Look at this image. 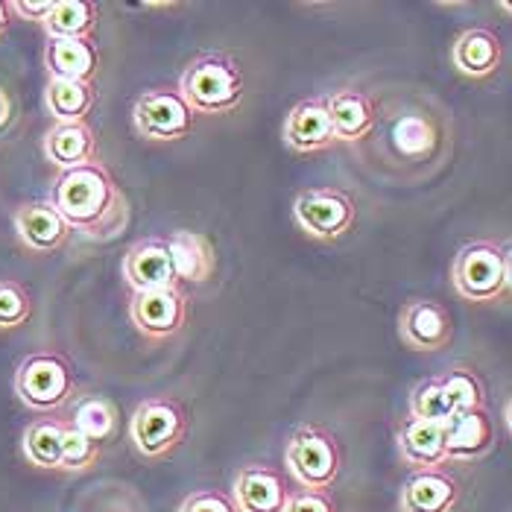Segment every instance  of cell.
I'll use <instances>...</instances> for the list:
<instances>
[{
	"instance_id": "cell-1",
	"label": "cell",
	"mask_w": 512,
	"mask_h": 512,
	"mask_svg": "<svg viewBox=\"0 0 512 512\" xmlns=\"http://www.w3.org/2000/svg\"><path fill=\"white\" fill-rule=\"evenodd\" d=\"M71 235L106 243L129 226V199L103 161H88L74 170H59L47 199Z\"/></svg>"
},
{
	"instance_id": "cell-2",
	"label": "cell",
	"mask_w": 512,
	"mask_h": 512,
	"mask_svg": "<svg viewBox=\"0 0 512 512\" xmlns=\"http://www.w3.org/2000/svg\"><path fill=\"white\" fill-rule=\"evenodd\" d=\"M179 94L194 115H229L243 103L246 77L235 56L199 53L179 77Z\"/></svg>"
},
{
	"instance_id": "cell-3",
	"label": "cell",
	"mask_w": 512,
	"mask_h": 512,
	"mask_svg": "<svg viewBox=\"0 0 512 512\" xmlns=\"http://www.w3.org/2000/svg\"><path fill=\"white\" fill-rule=\"evenodd\" d=\"M454 290L474 305H492L507 299L512 284L510 243L472 240L466 243L451 264Z\"/></svg>"
},
{
	"instance_id": "cell-4",
	"label": "cell",
	"mask_w": 512,
	"mask_h": 512,
	"mask_svg": "<svg viewBox=\"0 0 512 512\" xmlns=\"http://www.w3.org/2000/svg\"><path fill=\"white\" fill-rule=\"evenodd\" d=\"M284 466L308 492H328L343 472V451L337 436L322 425L296 428L284 445Z\"/></svg>"
},
{
	"instance_id": "cell-5",
	"label": "cell",
	"mask_w": 512,
	"mask_h": 512,
	"mask_svg": "<svg viewBox=\"0 0 512 512\" xmlns=\"http://www.w3.org/2000/svg\"><path fill=\"white\" fill-rule=\"evenodd\" d=\"M191 431L188 410L173 395H153L141 401L129 419V439L144 460H164Z\"/></svg>"
},
{
	"instance_id": "cell-6",
	"label": "cell",
	"mask_w": 512,
	"mask_h": 512,
	"mask_svg": "<svg viewBox=\"0 0 512 512\" xmlns=\"http://www.w3.org/2000/svg\"><path fill=\"white\" fill-rule=\"evenodd\" d=\"M15 393L21 404H27L36 413H53L65 407L74 395L71 363L56 352L27 355L15 372Z\"/></svg>"
},
{
	"instance_id": "cell-7",
	"label": "cell",
	"mask_w": 512,
	"mask_h": 512,
	"mask_svg": "<svg viewBox=\"0 0 512 512\" xmlns=\"http://www.w3.org/2000/svg\"><path fill=\"white\" fill-rule=\"evenodd\" d=\"M197 115L182 100L179 88H150L132 106V129L153 144H173L194 132Z\"/></svg>"
},
{
	"instance_id": "cell-8",
	"label": "cell",
	"mask_w": 512,
	"mask_h": 512,
	"mask_svg": "<svg viewBox=\"0 0 512 512\" xmlns=\"http://www.w3.org/2000/svg\"><path fill=\"white\" fill-rule=\"evenodd\" d=\"M293 220L308 237L331 243L355 229L357 205L340 188H308L293 202Z\"/></svg>"
},
{
	"instance_id": "cell-9",
	"label": "cell",
	"mask_w": 512,
	"mask_h": 512,
	"mask_svg": "<svg viewBox=\"0 0 512 512\" xmlns=\"http://www.w3.org/2000/svg\"><path fill=\"white\" fill-rule=\"evenodd\" d=\"M188 314H191V308L179 287L132 293V302H129V319H132L135 331L156 343L173 340L188 325Z\"/></svg>"
},
{
	"instance_id": "cell-10",
	"label": "cell",
	"mask_w": 512,
	"mask_h": 512,
	"mask_svg": "<svg viewBox=\"0 0 512 512\" xmlns=\"http://www.w3.org/2000/svg\"><path fill=\"white\" fill-rule=\"evenodd\" d=\"M398 337L413 352H442L454 340V319L434 299H413L401 308Z\"/></svg>"
},
{
	"instance_id": "cell-11",
	"label": "cell",
	"mask_w": 512,
	"mask_h": 512,
	"mask_svg": "<svg viewBox=\"0 0 512 512\" xmlns=\"http://www.w3.org/2000/svg\"><path fill=\"white\" fill-rule=\"evenodd\" d=\"M120 273L126 278V284L132 287V293L179 287L167 243L161 237H144V240L132 243L123 255Z\"/></svg>"
},
{
	"instance_id": "cell-12",
	"label": "cell",
	"mask_w": 512,
	"mask_h": 512,
	"mask_svg": "<svg viewBox=\"0 0 512 512\" xmlns=\"http://www.w3.org/2000/svg\"><path fill=\"white\" fill-rule=\"evenodd\" d=\"M498 442L495 419L486 407L454 413L445 425V460L474 463L483 460Z\"/></svg>"
},
{
	"instance_id": "cell-13",
	"label": "cell",
	"mask_w": 512,
	"mask_h": 512,
	"mask_svg": "<svg viewBox=\"0 0 512 512\" xmlns=\"http://www.w3.org/2000/svg\"><path fill=\"white\" fill-rule=\"evenodd\" d=\"M281 138L293 153H319L328 150L334 141V129L328 120L325 97H308L296 103L281 126Z\"/></svg>"
},
{
	"instance_id": "cell-14",
	"label": "cell",
	"mask_w": 512,
	"mask_h": 512,
	"mask_svg": "<svg viewBox=\"0 0 512 512\" xmlns=\"http://www.w3.org/2000/svg\"><path fill=\"white\" fill-rule=\"evenodd\" d=\"M287 489L284 474L273 466H243L235 477L232 489V504L237 512H281L287 504Z\"/></svg>"
},
{
	"instance_id": "cell-15",
	"label": "cell",
	"mask_w": 512,
	"mask_h": 512,
	"mask_svg": "<svg viewBox=\"0 0 512 512\" xmlns=\"http://www.w3.org/2000/svg\"><path fill=\"white\" fill-rule=\"evenodd\" d=\"M460 504V483L445 469H422L398 492V512H454Z\"/></svg>"
},
{
	"instance_id": "cell-16",
	"label": "cell",
	"mask_w": 512,
	"mask_h": 512,
	"mask_svg": "<svg viewBox=\"0 0 512 512\" xmlns=\"http://www.w3.org/2000/svg\"><path fill=\"white\" fill-rule=\"evenodd\" d=\"M328 120L334 129V141L340 144H357L369 138V132L378 123L375 103L366 91L360 88H337L325 97Z\"/></svg>"
},
{
	"instance_id": "cell-17",
	"label": "cell",
	"mask_w": 512,
	"mask_h": 512,
	"mask_svg": "<svg viewBox=\"0 0 512 512\" xmlns=\"http://www.w3.org/2000/svg\"><path fill=\"white\" fill-rule=\"evenodd\" d=\"M15 232L30 252H39V255L62 249L71 237L68 223L47 199L27 202L15 211Z\"/></svg>"
},
{
	"instance_id": "cell-18",
	"label": "cell",
	"mask_w": 512,
	"mask_h": 512,
	"mask_svg": "<svg viewBox=\"0 0 512 512\" xmlns=\"http://www.w3.org/2000/svg\"><path fill=\"white\" fill-rule=\"evenodd\" d=\"M504 62L501 36L486 27H469L451 44V65L469 79L492 77Z\"/></svg>"
},
{
	"instance_id": "cell-19",
	"label": "cell",
	"mask_w": 512,
	"mask_h": 512,
	"mask_svg": "<svg viewBox=\"0 0 512 512\" xmlns=\"http://www.w3.org/2000/svg\"><path fill=\"white\" fill-rule=\"evenodd\" d=\"M398 454L416 472L445 466V425L407 416L398 425Z\"/></svg>"
},
{
	"instance_id": "cell-20",
	"label": "cell",
	"mask_w": 512,
	"mask_h": 512,
	"mask_svg": "<svg viewBox=\"0 0 512 512\" xmlns=\"http://www.w3.org/2000/svg\"><path fill=\"white\" fill-rule=\"evenodd\" d=\"M170 261H173V273L179 281H191L202 284L217 273V249L211 243V237L191 229H179L164 240Z\"/></svg>"
},
{
	"instance_id": "cell-21",
	"label": "cell",
	"mask_w": 512,
	"mask_h": 512,
	"mask_svg": "<svg viewBox=\"0 0 512 512\" xmlns=\"http://www.w3.org/2000/svg\"><path fill=\"white\" fill-rule=\"evenodd\" d=\"M44 68L50 79L94 82L100 71V53L91 39H47Z\"/></svg>"
},
{
	"instance_id": "cell-22",
	"label": "cell",
	"mask_w": 512,
	"mask_h": 512,
	"mask_svg": "<svg viewBox=\"0 0 512 512\" xmlns=\"http://www.w3.org/2000/svg\"><path fill=\"white\" fill-rule=\"evenodd\" d=\"M44 156L59 170L97 161V135L88 123H53L44 135Z\"/></svg>"
},
{
	"instance_id": "cell-23",
	"label": "cell",
	"mask_w": 512,
	"mask_h": 512,
	"mask_svg": "<svg viewBox=\"0 0 512 512\" xmlns=\"http://www.w3.org/2000/svg\"><path fill=\"white\" fill-rule=\"evenodd\" d=\"M44 106L56 123H88V115L97 106L94 82L50 79L44 88Z\"/></svg>"
},
{
	"instance_id": "cell-24",
	"label": "cell",
	"mask_w": 512,
	"mask_h": 512,
	"mask_svg": "<svg viewBox=\"0 0 512 512\" xmlns=\"http://www.w3.org/2000/svg\"><path fill=\"white\" fill-rule=\"evenodd\" d=\"M68 425L77 428L79 434H85L88 439H94L103 448L106 442H112L118 436V404L106 395H82L74 404V416L68 419Z\"/></svg>"
},
{
	"instance_id": "cell-25",
	"label": "cell",
	"mask_w": 512,
	"mask_h": 512,
	"mask_svg": "<svg viewBox=\"0 0 512 512\" xmlns=\"http://www.w3.org/2000/svg\"><path fill=\"white\" fill-rule=\"evenodd\" d=\"M100 9L88 0H56L53 12L41 24L47 39H94Z\"/></svg>"
},
{
	"instance_id": "cell-26",
	"label": "cell",
	"mask_w": 512,
	"mask_h": 512,
	"mask_svg": "<svg viewBox=\"0 0 512 512\" xmlns=\"http://www.w3.org/2000/svg\"><path fill=\"white\" fill-rule=\"evenodd\" d=\"M68 422L62 419H36L24 431V457L30 466L47 469V472H62V442H65Z\"/></svg>"
},
{
	"instance_id": "cell-27",
	"label": "cell",
	"mask_w": 512,
	"mask_h": 512,
	"mask_svg": "<svg viewBox=\"0 0 512 512\" xmlns=\"http://www.w3.org/2000/svg\"><path fill=\"white\" fill-rule=\"evenodd\" d=\"M436 378H439V387H442V393H445L454 413L486 407V384L480 381L477 369L469 363H454Z\"/></svg>"
},
{
	"instance_id": "cell-28",
	"label": "cell",
	"mask_w": 512,
	"mask_h": 512,
	"mask_svg": "<svg viewBox=\"0 0 512 512\" xmlns=\"http://www.w3.org/2000/svg\"><path fill=\"white\" fill-rule=\"evenodd\" d=\"M410 416L425 419V422H436V425H448V419L454 416L448 398L439 387V378H428L422 384L413 387L410 393Z\"/></svg>"
},
{
	"instance_id": "cell-29",
	"label": "cell",
	"mask_w": 512,
	"mask_h": 512,
	"mask_svg": "<svg viewBox=\"0 0 512 512\" xmlns=\"http://www.w3.org/2000/svg\"><path fill=\"white\" fill-rule=\"evenodd\" d=\"M33 316V296L24 284L3 278L0 281V328H21Z\"/></svg>"
},
{
	"instance_id": "cell-30",
	"label": "cell",
	"mask_w": 512,
	"mask_h": 512,
	"mask_svg": "<svg viewBox=\"0 0 512 512\" xmlns=\"http://www.w3.org/2000/svg\"><path fill=\"white\" fill-rule=\"evenodd\" d=\"M103 448L88 439L85 434H79L77 428H65V442H62V472H85L91 466H97Z\"/></svg>"
},
{
	"instance_id": "cell-31",
	"label": "cell",
	"mask_w": 512,
	"mask_h": 512,
	"mask_svg": "<svg viewBox=\"0 0 512 512\" xmlns=\"http://www.w3.org/2000/svg\"><path fill=\"white\" fill-rule=\"evenodd\" d=\"M179 512H237L232 504V495L220 492V489H197L191 492Z\"/></svg>"
},
{
	"instance_id": "cell-32",
	"label": "cell",
	"mask_w": 512,
	"mask_h": 512,
	"mask_svg": "<svg viewBox=\"0 0 512 512\" xmlns=\"http://www.w3.org/2000/svg\"><path fill=\"white\" fill-rule=\"evenodd\" d=\"M281 512H337L334 501L328 492H308V489H296L287 495V504Z\"/></svg>"
},
{
	"instance_id": "cell-33",
	"label": "cell",
	"mask_w": 512,
	"mask_h": 512,
	"mask_svg": "<svg viewBox=\"0 0 512 512\" xmlns=\"http://www.w3.org/2000/svg\"><path fill=\"white\" fill-rule=\"evenodd\" d=\"M53 3L56 0H9L15 15H21L24 21H36V24L47 21V15L53 12Z\"/></svg>"
},
{
	"instance_id": "cell-34",
	"label": "cell",
	"mask_w": 512,
	"mask_h": 512,
	"mask_svg": "<svg viewBox=\"0 0 512 512\" xmlns=\"http://www.w3.org/2000/svg\"><path fill=\"white\" fill-rule=\"evenodd\" d=\"M12 118V97L0 88V126H6Z\"/></svg>"
},
{
	"instance_id": "cell-35",
	"label": "cell",
	"mask_w": 512,
	"mask_h": 512,
	"mask_svg": "<svg viewBox=\"0 0 512 512\" xmlns=\"http://www.w3.org/2000/svg\"><path fill=\"white\" fill-rule=\"evenodd\" d=\"M9 24H12V6L9 0H0V36L9 30Z\"/></svg>"
}]
</instances>
